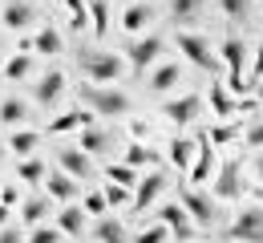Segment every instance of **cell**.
I'll list each match as a JSON object with an SVG mask.
<instances>
[{
  "instance_id": "cell-1",
  "label": "cell",
  "mask_w": 263,
  "mask_h": 243,
  "mask_svg": "<svg viewBox=\"0 0 263 243\" xmlns=\"http://www.w3.org/2000/svg\"><path fill=\"white\" fill-rule=\"evenodd\" d=\"M77 65L98 85H114V77H122V57L105 49H77Z\"/></svg>"
},
{
  "instance_id": "cell-2",
  "label": "cell",
  "mask_w": 263,
  "mask_h": 243,
  "mask_svg": "<svg viewBox=\"0 0 263 243\" xmlns=\"http://www.w3.org/2000/svg\"><path fill=\"white\" fill-rule=\"evenodd\" d=\"M81 102L89 105L93 114H109V118H118V114H126L130 109V98L122 94V89H114V85H98V81H81Z\"/></svg>"
},
{
  "instance_id": "cell-3",
  "label": "cell",
  "mask_w": 263,
  "mask_h": 243,
  "mask_svg": "<svg viewBox=\"0 0 263 243\" xmlns=\"http://www.w3.org/2000/svg\"><path fill=\"white\" fill-rule=\"evenodd\" d=\"M227 239H243V243H263V207H243L239 219L231 223Z\"/></svg>"
},
{
  "instance_id": "cell-4",
  "label": "cell",
  "mask_w": 263,
  "mask_h": 243,
  "mask_svg": "<svg viewBox=\"0 0 263 243\" xmlns=\"http://www.w3.org/2000/svg\"><path fill=\"white\" fill-rule=\"evenodd\" d=\"M178 53L195 65V69H206V73H215V53H211V45L202 41V36H195V33H178Z\"/></svg>"
},
{
  "instance_id": "cell-5",
  "label": "cell",
  "mask_w": 263,
  "mask_h": 243,
  "mask_svg": "<svg viewBox=\"0 0 263 243\" xmlns=\"http://www.w3.org/2000/svg\"><path fill=\"white\" fill-rule=\"evenodd\" d=\"M223 61H227V89L243 94L247 89V77H243V41L239 36L223 41Z\"/></svg>"
},
{
  "instance_id": "cell-6",
  "label": "cell",
  "mask_w": 263,
  "mask_h": 243,
  "mask_svg": "<svg viewBox=\"0 0 263 243\" xmlns=\"http://www.w3.org/2000/svg\"><path fill=\"white\" fill-rule=\"evenodd\" d=\"M158 53H162V41H158V36H138V41L126 45V57H130V65L138 73L150 69V65L158 61Z\"/></svg>"
},
{
  "instance_id": "cell-7",
  "label": "cell",
  "mask_w": 263,
  "mask_h": 243,
  "mask_svg": "<svg viewBox=\"0 0 263 243\" xmlns=\"http://www.w3.org/2000/svg\"><path fill=\"white\" fill-rule=\"evenodd\" d=\"M158 219L174 231V239H195V219L186 215L182 203H170V207H158Z\"/></svg>"
},
{
  "instance_id": "cell-8",
  "label": "cell",
  "mask_w": 263,
  "mask_h": 243,
  "mask_svg": "<svg viewBox=\"0 0 263 243\" xmlns=\"http://www.w3.org/2000/svg\"><path fill=\"white\" fill-rule=\"evenodd\" d=\"M134 186H138V191H134V211H146V207H154V199L162 195L166 174H162V171H154V174H146V178H138Z\"/></svg>"
},
{
  "instance_id": "cell-9",
  "label": "cell",
  "mask_w": 263,
  "mask_h": 243,
  "mask_svg": "<svg viewBox=\"0 0 263 243\" xmlns=\"http://www.w3.org/2000/svg\"><path fill=\"white\" fill-rule=\"evenodd\" d=\"M211 171H215V146H211L206 138H198L195 158H191V182H195V186L211 182Z\"/></svg>"
},
{
  "instance_id": "cell-10",
  "label": "cell",
  "mask_w": 263,
  "mask_h": 243,
  "mask_svg": "<svg viewBox=\"0 0 263 243\" xmlns=\"http://www.w3.org/2000/svg\"><path fill=\"white\" fill-rule=\"evenodd\" d=\"M162 114L174 122V126H191L198 114H202V102H198V98H174V102L162 105Z\"/></svg>"
},
{
  "instance_id": "cell-11",
  "label": "cell",
  "mask_w": 263,
  "mask_h": 243,
  "mask_svg": "<svg viewBox=\"0 0 263 243\" xmlns=\"http://www.w3.org/2000/svg\"><path fill=\"white\" fill-rule=\"evenodd\" d=\"M61 94H65V73H61V69H49L41 81H36V89H33V98L41 105H57Z\"/></svg>"
},
{
  "instance_id": "cell-12",
  "label": "cell",
  "mask_w": 263,
  "mask_h": 243,
  "mask_svg": "<svg viewBox=\"0 0 263 243\" xmlns=\"http://www.w3.org/2000/svg\"><path fill=\"white\" fill-rule=\"evenodd\" d=\"M57 162H61V171L73 174V178H85V174L93 171V166H89V154H85L81 146H61V150H57Z\"/></svg>"
},
{
  "instance_id": "cell-13",
  "label": "cell",
  "mask_w": 263,
  "mask_h": 243,
  "mask_svg": "<svg viewBox=\"0 0 263 243\" xmlns=\"http://www.w3.org/2000/svg\"><path fill=\"white\" fill-rule=\"evenodd\" d=\"M33 8L25 4V0H8L4 4V12H0V21H4V29H12V33H25L29 25H33Z\"/></svg>"
},
{
  "instance_id": "cell-14",
  "label": "cell",
  "mask_w": 263,
  "mask_h": 243,
  "mask_svg": "<svg viewBox=\"0 0 263 243\" xmlns=\"http://www.w3.org/2000/svg\"><path fill=\"white\" fill-rule=\"evenodd\" d=\"M45 191H49V199H57V203H73L77 199V178L73 174H45Z\"/></svg>"
},
{
  "instance_id": "cell-15",
  "label": "cell",
  "mask_w": 263,
  "mask_h": 243,
  "mask_svg": "<svg viewBox=\"0 0 263 243\" xmlns=\"http://www.w3.org/2000/svg\"><path fill=\"white\" fill-rule=\"evenodd\" d=\"M182 207H186V215H191L195 223H215V207H211V199L198 195V191H182Z\"/></svg>"
},
{
  "instance_id": "cell-16",
  "label": "cell",
  "mask_w": 263,
  "mask_h": 243,
  "mask_svg": "<svg viewBox=\"0 0 263 243\" xmlns=\"http://www.w3.org/2000/svg\"><path fill=\"white\" fill-rule=\"evenodd\" d=\"M93 122V109H69V114H57L49 122V134H65V130H81Z\"/></svg>"
},
{
  "instance_id": "cell-17",
  "label": "cell",
  "mask_w": 263,
  "mask_h": 243,
  "mask_svg": "<svg viewBox=\"0 0 263 243\" xmlns=\"http://www.w3.org/2000/svg\"><path fill=\"white\" fill-rule=\"evenodd\" d=\"M57 227H61V235H73V239H81V231H85V211L65 203V207L57 211Z\"/></svg>"
},
{
  "instance_id": "cell-18",
  "label": "cell",
  "mask_w": 263,
  "mask_h": 243,
  "mask_svg": "<svg viewBox=\"0 0 263 243\" xmlns=\"http://www.w3.org/2000/svg\"><path fill=\"white\" fill-rule=\"evenodd\" d=\"M215 195H219V199H239V162H235V158L223 162V171L215 178Z\"/></svg>"
},
{
  "instance_id": "cell-19",
  "label": "cell",
  "mask_w": 263,
  "mask_h": 243,
  "mask_svg": "<svg viewBox=\"0 0 263 243\" xmlns=\"http://www.w3.org/2000/svg\"><path fill=\"white\" fill-rule=\"evenodd\" d=\"M93 239H98V243H130V239H126V227H122L118 219H109V215H98Z\"/></svg>"
},
{
  "instance_id": "cell-20",
  "label": "cell",
  "mask_w": 263,
  "mask_h": 243,
  "mask_svg": "<svg viewBox=\"0 0 263 243\" xmlns=\"http://www.w3.org/2000/svg\"><path fill=\"white\" fill-rule=\"evenodd\" d=\"M150 16H154V8L142 4V0H134L130 8H126V16H122V29H126V33H142V29L150 25Z\"/></svg>"
},
{
  "instance_id": "cell-21",
  "label": "cell",
  "mask_w": 263,
  "mask_h": 243,
  "mask_svg": "<svg viewBox=\"0 0 263 243\" xmlns=\"http://www.w3.org/2000/svg\"><path fill=\"white\" fill-rule=\"evenodd\" d=\"M81 150H85V154H89V158H93V154H105V150H109V134H101L98 126H93V122H89V126H81Z\"/></svg>"
},
{
  "instance_id": "cell-22",
  "label": "cell",
  "mask_w": 263,
  "mask_h": 243,
  "mask_svg": "<svg viewBox=\"0 0 263 243\" xmlns=\"http://www.w3.org/2000/svg\"><path fill=\"white\" fill-rule=\"evenodd\" d=\"M178 77H182V73H178V65H174V61H166V65H158V69H154L150 89H154V94H170V89L178 85Z\"/></svg>"
},
{
  "instance_id": "cell-23",
  "label": "cell",
  "mask_w": 263,
  "mask_h": 243,
  "mask_svg": "<svg viewBox=\"0 0 263 243\" xmlns=\"http://www.w3.org/2000/svg\"><path fill=\"white\" fill-rule=\"evenodd\" d=\"M45 174H49V166H45L41 158H29V154H25V158L16 162V178H21V182H29V186L45 182Z\"/></svg>"
},
{
  "instance_id": "cell-24",
  "label": "cell",
  "mask_w": 263,
  "mask_h": 243,
  "mask_svg": "<svg viewBox=\"0 0 263 243\" xmlns=\"http://www.w3.org/2000/svg\"><path fill=\"white\" fill-rule=\"evenodd\" d=\"M29 73H33V53H21V49H16V57L4 61V77H8V81H25Z\"/></svg>"
},
{
  "instance_id": "cell-25",
  "label": "cell",
  "mask_w": 263,
  "mask_h": 243,
  "mask_svg": "<svg viewBox=\"0 0 263 243\" xmlns=\"http://www.w3.org/2000/svg\"><path fill=\"white\" fill-rule=\"evenodd\" d=\"M33 49H36V53H45V57L61 53V33H57L53 25H45V29H41V33L33 36Z\"/></svg>"
},
{
  "instance_id": "cell-26",
  "label": "cell",
  "mask_w": 263,
  "mask_h": 243,
  "mask_svg": "<svg viewBox=\"0 0 263 243\" xmlns=\"http://www.w3.org/2000/svg\"><path fill=\"white\" fill-rule=\"evenodd\" d=\"M45 211H49V199L33 195V199H25V203H21V219H25L29 227H36V223H45Z\"/></svg>"
},
{
  "instance_id": "cell-27",
  "label": "cell",
  "mask_w": 263,
  "mask_h": 243,
  "mask_svg": "<svg viewBox=\"0 0 263 243\" xmlns=\"http://www.w3.org/2000/svg\"><path fill=\"white\" fill-rule=\"evenodd\" d=\"M36 142H41V134H33V130H16L12 138H8V150L16 154V158H25V154H33Z\"/></svg>"
},
{
  "instance_id": "cell-28",
  "label": "cell",
  "mask_w": 263,
  "mask_h": 243,
  "mask_svg": "<svg viewBox=\"0 0 263 243\" xmlns=\"http://www.w3.org/2000/svg\"><path fill=\"white\" fill-rule=\"evenodd\" d=\"M85 8H89V29H93V36H105V29H109V8H105V0H89Z\"/></svg>"
},
{
  "instance_id": "cell-29",
  "label": "cell",
  "mask_w": 263,
  "mask_h": 243,
  "mask_svg": "<svg viewBox=\"0 0 263 243\" xmlns=\"http://www.w3.org/2000/svg\"><path fill=\"white\" fill-rule=\"evenodd\" d=\"M211 109H215L219 118H231V114H235V102H231V89H227V85H219V81L211 85Z\"/></svg>"
},
{
  "instance_id": "cell-30",
  "label": "cell",
  "mask_w": 263,
  "mask_h": 243,
  "mask_svg": "<svg viewBox=\"0 0 263 243\" xmlns=\"http://www.w3.org/2000/svg\"><path fill=\"white\" fill-rule=\"evenodd\" d=\"M195 146H198V142H191V138H174V142H170V162H174L178 171H182V166H191Z\"/></svg>"
},
{
  "instance_id": "cell-31",
  "label": "cell",
  "mask_w": 263,
  "mask_h": 243,
  "mask_svg": "<svg viewBox=\"0 0 263 243\" xmlns=\"http://www.w3.org/2000/svg\"><path fill=\"white\" fill-rule=\"evenodd\" d=\"M25 102H16V98H8V102H0V126H21L25 122Z\"/></svg>"
},
{
  "instance_id": "cell-32",
  "label": "cell",
  "mask_w": 263,
  "mask_h": 243,
  "mask_svg": "<svg viewBox=\"0 0 263 243\" xmlns=\"http://www.w3.org/2000/svg\"><path fill=\"white\" fill-rule=\"evenodd\" d=\"M170 12H174V21H195L202 12V0H170Z\"/></svg>"
},
{
  "instance_id": "cell-33",
  "label": "cell",
  "mask_w": 263,
  "mask_h": 243,
  "mask_svg": "<svg viewBox=\"0 0 263 243\" xmlns=\"http://www.w3.org/2000/svg\"><path fill=\"white\" fill-rule=\"evenodd\" d=\"M105 174H109V182H118V186H126V191L138 182V171H134L130 162H118V166H109Z\"/></svg>"
},
{
  "instance_id": "cell-34",
  "label": "cell",
  "mask_w": 263,
  "mask_h": 243,
  "mask_svg": "<svg viewBox=\"0 0 263 243\" xmlns=\"http://www.w3.org/2000/svg\"><path fill=\"white\" fill-rule=\"evenodd\" d=\"M126 162H130V166H150V162H158V154H154L150 146H138V142H134V146H126Z\"/></svg>"
},
{
  "instance_id": "cell-35",
  "label": "cell",
  "mask_w": 263,
  "mask_h": 243,
  "mask_svg": "<svg viewBox=\"0 0 263 243\" xmlns=\"http://www.w3.org/2000/svg\"><path fill=\"white\" fill-rule=\"evenodd\" d=\"M25 243H61V227H45V223H36L33 235H29Z\"/></svg>"
},
{
  "instance_id": "cell-36",
  "label": "cell",
  "mask_w": 263,
  "mask_h": 243,
  "mask_svg": "<svg viewBox=\"0 0 263 243\" xmlns=\"http://www.w3.org/2000/svg\"><path fill=\"white\" fill-rule=\"evenodd\" d=\"M235 134H239V126H211V130H206L202 138L211 142V146H219V142H231Z\"/></svg>"
},
{
  "instance_id": "cell-37",
  "label": "cell",
  "mask_w": 263,
  "mask_h": 243,
  "mask_svg": "<svg viewBox=\"0 0 263 243\" xmlns=\"http://www.w3.org/2000/svg\"><path fill=\"white\" fill-rule=\"evenodd\" d=\"M219 4H223V12H227L231 21H243L251 12V0H219Z\"/></svg>"
},
{
  "instance_id": "cell-38",
  "label": "cell",
  "mask_w": 263,
  "mask_h": 243,
  "mask_svg": "<svg viewBox=\"0 0 263 243\" xmlns=\"http://www.w3.org/2000/svg\"><path fill=\"white\" fill-rule=\"evenodd\" d=\"M105 207H109V203H105V195H85V199H81V211H85V215H93V219L105 215Z\"/></svg>"
},
{
  "instance_id": "cell-39",
  "label": "cell",
  "mask_w": 263,
  "mask_h": 243,
  "mask_svg": "<svg viewBox=\"0 0 263 243\" xmlns=\"http://www.w3.org/2000/svg\"><path fill=\"white\" fill-rule=\"evenodd\" d=\"M134 243H166V223L162 227H146L142 235H134Z\"/></svg>"
},
{
  "instance_id": "cell-40",
  "label": "cell",
  "mask_w": 263,
  "mask_h": 243,
  "mask_svg": "<svg viewBox=\"0 0 263 243\" xmlns=\"http://www.w3.org/2000/svg\"><path fill=\"white\" fill-rule=\"evenodd\" d=\"M126 199H130V195H126V186H118V182H109V191H105V203H109V207H122Z\"/></svg>"
},
{
  "instance_id": "cell-41",
  "label": "cell",
  "mask_w": 263,
  "mask_h": 243,
  "mask_svg": "<svg viewBox=\"0 0 263 243\" xmlns=\"http://www.w3.org/2000/svg\"><path fill=\"white\" fill-rule=\"evenodd\" d=\"M0 243H25V235H21L16 227H8V223H4V227H0Z\"/></svg>"
},
{
  "instance_id": "cell-42",
  "label": "cell",
  "mask_w": 263,
  "mask_h": 243,
  "mask_svg": "<svg viewBox=\"0 0 263 243\" xmlns=\"http://www.w3.org/2000/svg\"><path fill=\"white\" fill-rule=\"evenodd\" d=\"M263 77V41H259V53H255V65H251V77L247 81H259Z\"/></svg>"
},
{
  "instance_id": "cell-43",
  "label": "cell",
  "mask_w": 263,
  "mask_h": 243,
  "mask_svg": "<svg viewBox=\"0 0 263 243\" xmlns=\"http://www.w3.org/2000/svg\"><path fill=\"white\" fill-rule=\"evenodd\" d=\"M0 203L12 207V203H16V186H4V191H0Z\"/></svg>"
},
{
  "instance_id": "cell-44",
  "label": "cell",
  "mask_w": 263,
  "mask_h": 243,
  "mask_svg": "<svg viewBox=\"0 0 263 243\" xmlns=\"http://www.w3.org/2000/svg\"><path fill=\"white\" fill-rule=\"evenodd\" d=\"M247 142H251V146H263V126H251V130H247Z\"/></svg>"
},
{
  "instance_id": "cell-45",
  "label": "cell",
  "mask_w": 263,
  "mask_h": 243,
  "mask_svg": "<svg viewBox=\"0 0 263 243\" xmlns=\"http://www.w3.org/2000/svg\"><path fill=\"white\" fill-rule=\"evenodd\" d=\"M85 4H89V0H65V8H69V16H73V12H85Z\"/></svg>"
},
{
  "instance_id": "cell-46",
  "label": "cell",
  "mask_w": 263,
  "mask_h": 243,
  "mask_svg": "<svg viewBox=\"0 0 263 243\" xmlns=\"http://www.w3.org/2000/svg\"><path fill=\"white\" fill-rule=\"evenodd\" d=\"M8 215H12V207H4V203H0V227L8 223Z\"/></svg>"
},
{
  "instance_id": "cell-47",
  "label": "cell",
  "mask_w": 263,
  "mask_h": 243,
  "mask_svg": "<svg viewBox=\"0 0 263 243\" xmlns=\"http://www.w3.org/2000/svg\"><path fill=\"white\" fill-rule=\"evenodd\" d=\"M255 105L263 109V77H259V98H255Z\"/></svg>"
},
{
  "instance_id": "cell-48",
  "label": "cell",
  "mask_w": 263,
  "mask_h": 243,
  "mask_svg": "<svg viewBox=\"0 0 263 243\" xmlns=\"http://www.w3.org/2000/svg\"><path fill=\"white\" fill-rule=\"evenodd\" d=\"M255 171H259V178H263V154H259V158H255Z\"/></svg>"
},
{
  "instance_id": "cell-49",
  "label": "cell",
  "mask_w": 263,
  "mask_h": 243,
  "mask_svg": "<svg viewBox=\"0 0 263 243\" xmlns=\"http://www.w3.org/2000/svg\"><path fill=\"white\" fill-rule=\"evenodd\" d=\"M0 162H4V146H0Z\"/></svg>"
},
{
  "instance_id": "cell-50",
  "label": "cell",
  "mask_w": 263,
  "mask_h": 243,
  "mask_svg": "<svg viewBox=\"0 0 263 243\" xmlns=\"http://www.w3.org/2000/svg\"><path fill=\"white\" fill-rule=\"evenodd\" d=\"M0 49H4V45H0Z\"/></svg>"
}]
</instances>
